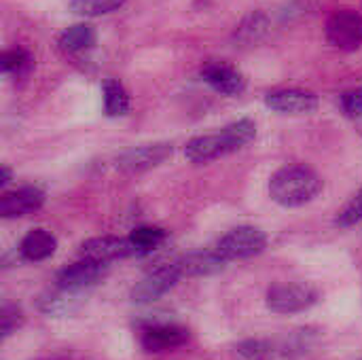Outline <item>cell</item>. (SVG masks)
Instances as JSON below:
<instances>
[{
	"label": "cell",
	"instance_id": "6da1fadb",
	"mask_svg": "<svg viewBox=\"0 0 362 360\" xmlns=\"http://www.w3.org/2000/svg\"><path fill=\"white\" fill-rule=\"evenodd\" d=\"M322 191L320 176L308 166H286L269 180V195L284 208H299L318 197Z\"/></svg>",
	"mask_w": 362,
	"mask_h": 360
},
{
	"label": "cell",
	"instance_id": "7a4b0ae2",
	"mask_svg": "<svg viewBox=\"0 0 362 360\" xmlns=\"http://www.w3.org/2000/svg\"><path fill=\"white\" fill-rule=\"evenodd\" d=\"M265 246H267V236L259 227L242 225L225 233L214 246V250L225 263H229V261L257 257L265 250Z\"/></svg>",
	"mask_w": 362,
	"mask_h": 360
},
{
	"label": "cell",
	"instance_id": "3957f363",
	"mask_svg": "<svg viewBox=\"0 0 362 360\" xmlns=\"http://www.w3.org/2000/svg\"><path fill=\"white\" fill-rule=\"evenodd\" d=\"M318 297L312 284H274L267 291V308L276 314H299L310 310Z\"/></svg>",
	"mask_w": 362,
	"mask_h": 360
},
{
	"label": "cell",
	"instance_id": "277c9868",
	"mask_svg": "<svg viewBox=\"0 0 362 360\" xmlns=\"http://www.w3.org/2000/svg\"><path fill=\"white\" fill-rule=\"evenodd\" d=\"M325 34L335 49L356 51L362 47V17L352 8H339L329 17Z\"/></svg>",
	"mask_w": 362,
	"mask_h": 360
},
{
	"label": "cell",
	"instance_id": "5b68a950",
	"mask_svg": "<svg viewBox=\"0 0 362 360\" xmlns=\"http://www.w3.org/2000/svg\"><path fill=\"white\" fill-rule=\"evenodd\" d=\"M180 276H182V272H180V265L178 263H168V265H161V267L153 269L151 274H146L132 289V301L134 303H151V301H157L170 289L176 286V282L180 280Z\"/></svg>",
	"mask_w": 362,
	"mask_h": 360
},
{
	"label": "cell",
	"instance_id": "8992f818",
	"mask_svg": "<svg viewBox=\"0 0 362 360\" xmlns=\"http://www.w3.org/2000/svg\"><path fill=\"white\" fill-rule=\"evenodd\" d=\"M202 79L218 93L223 95H240L244 89H246V79L244 74L227 64V62H221V59H210L202 66L199 70Z\"/></svg>",
	"mask_w": 362,
	"mask_h": 360
},
{
	"label": "cell",
	"instance_id": "52a82bcc",
	"mask_svg": "<svg viewBox=\"0 0 362 360\" xmlns=\"http://www.w3.org/2000/svg\"><path fill=\"white\" fill-rule=\"evenodd\" d=\"M172 155V144L159 142V144H142L127 149L117 157V168L123 172H146L151 168L161 166Z\"/></svg>",
	"mask_w": 362,
	"mask_h": 360
},
{
	"label": "cell",
	"instance_id": "ba28073f",
	"mask_svg": "<svg viewBox=\"0 0 362 360\" xmlns=\"http://www.w3.org/2000/svg\"><path fill=\"white\" fill-rule=\"evenodd\" d=\"M106 272H108L106 263L83 259V261H78L74 265H68L66 269L59 272L57 286L64 289V291L76 293V291H83V289H89V286H95L98 282H102Z\"/></svg>",
	"mask_w": 362,
	"mask_h": 360
},
{
	"label": "cell",
	"instance_id": "9c48e42d",
	"mask_svg": "<svg viewBox=\"0 0 362 360\" xmlns=\"http://www.w3.org/2000/svg\"><path fill=\"white\" fill-rule=\"evenodd\" d=\"M265 104L282 115H310L318 108V95L305 89H274L265 95Z\"/></svg>",
	"mask_w": 362,
	"mask_h": 360
},
{
	"label": "cell",
	"instance_id": "30bf717a",
	"mask_svg": "<svg viewBox=\"0 0 362 360\" xmlns=\"http://www.w3.org/2000/svg\"><path fill=\"white\" fill-rule=\"evenodd\" d=\"M136 248L129 242V238H115V236H102V238H91L81 244V257L91 259L98 263H110L119 259L134 257Z\"/></svg>",
	"mask_w": 362,
	"mask_h": 360
},
{
	"label": "cell",
	"instance_id": "8fae6325",
	"mask_svg": "<svg viewBox=\"0 0 362 360\" xmlns=\"http://www.w3.org/2000/svg\"><path fill=\"white\" fill-rule=\"evenodd\" d=\"M189 342V331L178 325H148L140 333V344L146 352H165Z\"/></svg>",
	"mask_w": 362,
	"mask_h": 360
},
{
	"label": "cell",
	"instance_id": "7c38bea8",
	"mask_svg": "<svg viewBox=\"0 0 362 360\" xmlns=\"http://www.w3.org/2000/svg\"><path fill=\"white\" fill-rule=\"evenodd\" d=\"M45 204V193L36 187H23L0 197V214L2 219H21L34 214Z\"/></svg>",
	"mask_w": 362,
	"mask_h": 360
},
{
	"label": "cell",
	"instance_id": "4fadbf2b",
	"mask_svg": "<svg viewBox=\"0 0 362 360\" xmlns=\"http://www.w3.org/2000/svg\"><path fill=\"white\" fill-rule=\"evenodd\" d=\"M223 155H227V146L223 142L221 132L218 134L197 136V138L189 140L187 146H185V157L191 163H208V161H214V159H218Z\"/></svg>",
	"mask_w": 362,
	"mask_h": 360
},
{
	"label": "cell",
	"instance_id": "5bb4252c",
	"mask_svg": "<svg viewBox=\"0 0 362 360\" xmlns=\"http://www.w3.org/2000/svg\"><path fill=\"white\" fill-rule=\"evenodd\" d=\"M55 248H57V240L51 231L38 227V229H32L19 244V252L25 261H32V263H38V261H45L49 257L55 255Z\"/></svg>",
	"mask_w": 362,
	"mask_h": 360
},
{
	"label": "cell",
	"instance_id": "9a60e30c",
	"mask_svg": "<svg viewBox=\"0 0 362 360\" xmlns=\"http://www.w3.org/2000/svg\"><path fill=\"white\" fill-rule=\"evenodd\" d=\"M178 265H180L182 276H208V274L221 272L225 267V261L212 248V250H202V252L187 255L182 261H178Z\"/></svg>",
	"mask_w": 362,
	"mask_h": 360
},
{
	"label": "cell",
	"instance_id": "2e32d148",
	"mask_svg": "<svg viewBox=\"0 0 362 360\" xmlns=\"http://www.w3.org/2000/svg\"><path fill=\"white\" fill-rule=\"evenodd\" d=\"M57 42H59V49L66 53L87 51L95 45V30L89 23H74L59 34Z\"/></svg>",
	"mask_w": 362,
	"mask_h": 360
},
{
	"label": "cell",
	"instance_id": "e0dca14e",
	"mask_svg": "<svg viewBox=\"0 0 362 360\" xmlns=\"http://www.w3.org/2000/svg\"><path fill=\"white\" fill-rule=\"evenodd\" d=\"M221 136H223V142L227 146V153H233V151H238V149H242V146H246V144H250L255 140L257 125H255L252 119H238V121L229 123L221 132Z\"/></svg>",
	"mask_w": 362,
	"mask_h": 360
},
{
	"label": "cell",
	"instance_id": "ac0fdd59",
	"mask_svg": "<svg viewBox=\"0 0 362 360\" xmlns=\"http://www.w3.org/2000/svg\"><path fill=\"white\" fill-rule=\"evenodd\" d=\"M104 93V110L108 117H123L129 110V95L125 87L117 79H106L102 83Z\"/></svg>",
	"mask_w": 362,
	"mask_h": 360
},
{
	"label": "cell",
	"instance_id": "d6986e66",
	"mask_svg": "<svg viewBox=\"0 0 362 360\" xmlns=\"http://www.w3.org/2000/svg\"><path fill=\"white\" fill-rule=\"evenodd\" d=\"M32 66H34L32 55H30L25 49H21V47L6 49V51L2 53V57H0V68H2V72H4V74H11V76H15V79L25 76V74L32 70Z\"/></svg>",
	"mask_w": 362,
	"mask_h": 360
},
{
	"label": "cell",
	"instance_id": "ffe728a7",
	"mask_svg": "<svg viewBox=\"0 0 362 360\" xmlns=\"http://www.w3.org/2000/svg\"><path fill=\"white\" fill-rule=\"evenodd\" d=\"M165 240V231L159 227H138L132 231L129 242L136 248V255H148L155 248H159Z\"/></svg>",
	"mask_w": 362,
	"mask_h": 360
},
{
	"label": "cell",
	"instance_id": "44dd1931",
	"mask_svg": "<svg viewBox=\"0 0 362 360\" xmlns=\"http://www.w3.org/2000/svg\"><path fill=\"white\" fill-rule=\"evenodd\" d=\"M125 0H70V8L83 17H100L112 11H119Z\"/></svg>",
	"mask_w": 362,
	"mask_h": 360
},
{
	"label": "cell",
	"instance_id": "7402d4cb",
	"mask_svg": "<svg viewBox=\"0 0 362 360\" xmlns=\"http://www.w3.org/2000/svg\"><path fill=\"white\" fill-rule=\"evenodd\" d=\"M362 221V191H358L348 204H346V208L339 212V216H337V225L339 227H354L356 223H361Z\"/></svg>",
	"mask_w": 362,
	"mask_h": 360
},
{
	"label": "cell",
	"instance_id": "603a6c76",
	"mask_svg": "<svg viewBox=\"0 0 362 360\" xmlns=\"http://www.w3.org/2000/svg\"><path fill=\"white\" fill-rule=\"evenodd\" d=\"M23 323V314L17 306H8L4 303L2 310H0V331H2V337L6 339L13 331H17Z\"/></svg>",
	"mask_w": 362,
	"mask_h": 360
},
{
	"label": "cell",
	"instance_id": "cb8c5ba5",
	"mask_svg": "<svg viewBox=\"0 0 362 360\" xmlns=\"http://www.w3.org/2000/svg\"><path fill=\"white\" fill-rule=\"evenodd\" d=\"M265 28H267V21H265V17L263 15H252V17H248L240 28H238V38H242V40H246V42H252V40H257L263 32H265Z\"/></svg>",
	"mask_w": 362,
	"mask_h": 360
},
{
	"label": "cell",
	"instance_id": "d4e9b609",
	"mask_svg": "<svg viewBox=\"0 0 362 360\" xmlns=\"http://www.w3.org/2000/svg\"><path fill=\"white\" fill-rule=\"evenodd\" d=\"M339 104H341V110L346 117L350 119H361L362 117V87L358 89H350L346 93H341L339 98Z\"/></svg>",
	"mask_w": 362,
	"mask_h": 360
},
{
	"label": "cell",
	"instance_id": "484cf974",
	"mask_svg": "<svg viewBox=\"0 0 362 360\" xmlns=\"http://www.w3.org/2000/svg\"><path fill=\"white\" fill-rule=\"evenodd\" d=\"M238 352L248 360H265L272 354L269 346L263 342H244L238 346Z\"/></svg>",
	"mask_w": 362,
	"mask_h": 360
},
{
	"label": "cell",
	"instance_id": "4316f807",
	"mask_svg": "<svg viewBox=\"0 0 362 360\" xmlns=\"http://www.w3.org/2000/svg\"><path fill=\"white\" fill-rule=\"evenodd\" d=\"M11 182V170L6 166L0 168V187H6Z\"/></svg>",
	"mask_w": 362,
	"mask_h": 360
},
{
	"label": "cell",
	"instance_id": "83f0119b",
	"mask_svg": "<svg viewBox=\"0 0 362 360\" xmlns=\"http://www.w3.org/2000/svg\"><path fill=\"white\" fill-rule=\"evenodd\" d=\"M361 360H362V359H361Z\"/></svg>",
	"mask_w": 362,
	"mask_h": 360
}]
</instances>
